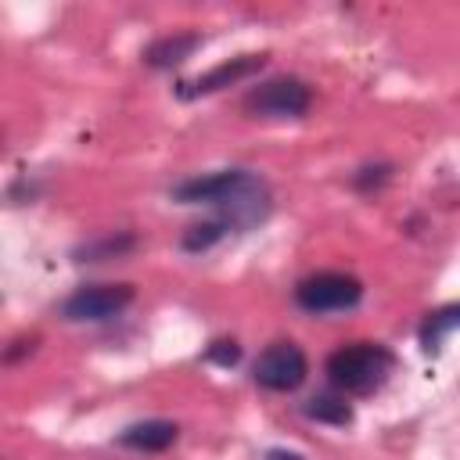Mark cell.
<instances>
[{
  "label": "cell",
  "mask_w": 460,
  "mask_h": 460,
  "mask_svg": "<svg viewBox=\"0 0 460 460\" xmlns=\"http://www.w3.org/2000/svg\"><path fill=\"white\" fill-rule=\"evenodd\" d=\"M172 198L183 205H201V201L212 205L219 212L216 219H223L226 230H252L273 208V194L266 180L252 169H223L208 176H190L172 187Z\"/></svg>",
  "instance_id": "6da1fadb"
},
{
  "label": "cell",
  "mask_w": 460,
  "mask_h": 460,
  "mask_svg": "<svg viewBox=\"0 0 460 460\" xmlns=\"http://www.w3.org/2000/svg\"><path fill=\"white\" fill-rule=\"evenodd\" d=\"M395 367V356L381 341H352L327 356V377L345 395H370L377 392Z\"/></svg>",
  "instance_id": "7a4b0ae2"
},
{
  "label": "cell",
  "mask_w": 460,
  "mask_h": 460,
  "mask_svg": "<svg viewBox=\"0 0 460 460\" xmlns=\"http://www.w3.org/2000/svg\"><path fill=\"white\" fill-rule=\"evenodd\" d=\"M359 298H363V284L352 273H313L295 288V302L305 313H341L359 305Z\"/></svg>",
  "instance_id": "3957f363"
},
{
  "label": "cell",
  "mask_w": 460,
  "mask_h": 460,
  "mask_svg": "<svg viewBox=\"0 0 460 460\" xmlns=\"http://www.w3.org/2000/svg\"><path fill=\"white\" fill-rule=\"evenodd\" d=\"M133 302L129 284H83L61 302V316L72 323H97L119 316Z\"/></svg>",
  "instance_id": "277c9868"
},
{
  "label": "cell",
  "mask_w": 460,
  "mask_h": 460,
  "mask_svg": "<svg viewBox=\"0 0 460 460\" xmlns=\"http://www.w3.org/2000/svg\"><path fill=\"white\" fill-rule=\"evenodd\" d=\"M309 86L295 75H280V79H266L259 83L248 97H244V108L252 115H266V119H298L309 111Z\"/></svg>",
  "instance_id": "5b68a950"
},
{
  "label": "cell",
  "mask_w": 460,
  "mask_h": 460,
  "mask_svg": "<svg viewBox=\"0 0 460 460\" xmlns=\"http://www.w3.org/2000/svg\"><path fill=\"white\" fill-rule=\"evenodd\" d=\"M305 374H309V363L295 341H273L270 349L259 352V359L252 367L255 385H262L270 392H295L305 381Z\"/></svg>",
  "instance_id": "8992f818"
},
{
  "label": "cell",
  "mask_w": 460,
  "mask_h": 460,
  "mask_svg": "<svg viewBox=\"0 0 460 460\" xmlns=\"http://www.w3.org/2000/svg\"><path fill=\"white\" fill-rule=\"evenodd\" d=\"M262 65H266V54H241V58H230V61L216 65L212 72H205V75H198V79L180 83V86H176V93H180L183 101H194V97L216 93V90H223V86H234V83H241V79L255 75Z\"/></svg>",
  "instance_id": "52a82bcc"
},
{
  "label": "cell",
  "mask_w": 460,
  "mask_h": 460,
  "mask_svg": "<svg viewBox=\"0 0 460 460\" xmlns=\"http://www.w3.org/2000/svg\"><path fill=\"white\" fill-rule=\"evenodd\" d=\"M176 435H180V428L172 420H137L119 431V446L137 449V453H162L176 442Z\"/></svg>",
  "instance_id": "ba28073f"
},
{
  "label": "cell",
  "mask_w": 460,
  "mask_h": 460,
  "mask_svg": "<svg viewBox=\"0 0 460 460\" xmlns=\"http://www.w3.org/2000/svg\"><path fill=\"white\" fill-rule=\"evenodd\" d=\"M198 47H201V36H198V32H172V36L155 40V43L144 50V61H147L151 68H172V65H183Z\"/></svg>",
  "instance_id": "9c48e42d"
},
{
  "label": "cell",
  "mask_w": 460,
  "mask_h": 460,
  "mask_svg": "<svg viewBox=\"0 0 460 460\" xmlns=\"http://www.w3.org/2000/svg\"><path fill=\"white\" fill-rule=\"evenodd\" d=\"M456 327H460V302L428 313V320L420 323V345H424V352H438L442 338H446L449 331H456Z\"/></svg>",
  "instance_id": "30bf717a"
},
{
  "label": "cell",
  "mask_w": 460,
  "mask_h": 460,
  "mask_svg": "<svg viewBox=\"0 0 460 460\" xmlns=\"http://www.w3.org/2000/svg\"><path fill=\"white\" fill-rule=\"evenodd\" d=\"M302 413L320 424H349L352 420V406L345 402V395H313L302 402Z\"/></svg>",
  "instance_id": "8fae6325"
},
{
  "label": "cell",
  "mask_w": 460,
  "mask_h": 460,
  "mask_svg": "<svg viewBox=\"0 0 460 460\" xmlns=\"http://www.w3.org/2000/svg\"><path fill=\"white\" fill-rule=\"evenodd\" d=\"M133 244H137L133 234H108V237H97V241L83 244L75 255H79V262H101V259H111V255L129 252Z\"/></svg>",
  "instance_id": "7c38bea8"
},
{
  "label": "cell",
  "mask_w": 460,
  "mask_h": 460,
  "mask_svg": "<svg viewBox=\"0 0 460 460\" xmlns=\"http://www.w3.org/2000/svg\"><path fill=\"white\" fill-rule=\"evenodd\" d=\"M223 234H226V223H223V219L194 223V226L183 234V248H187V252H205V248H212V244H216Z\"/></svg>",
  "instance_id": "4fadbf2b"
},
{
  "label": "cell",
  "mask_w": 460,
  "mask_h": 460,
  "mask_svg": "<svg viewBox=\"0 0 460 460\" xmlns=\"http://www.w3.org/2000/svg\"><path fill=\"white\" fill-rule=\"evenodd\" d=\"M205 359H212V363H219V367H234V363L241 359V345H237V341L219 338V341H212V345H208Z\"/></svg>",
  "instance_id": "5bb4252c"
},
{
  "label": "cell",
  "mask_w": 460,
  "mask_h": 460,
  "mask_svg": "<svg viewBox=\"0 0 460 460\" xmlns=\"http://www.w3.org/2000/svg\"><path fill=\"white\" fill-rule=\"evenodd\" d=\"M388 172H392L388 165H374V169L367 165V169H359L356 187H359V190H370V183H374V187H377V183H385V180H388Z\"/></svg>",
  "instance_id": "9a60e30c"
},
{
  "label": "cell",
  "mask_w": 460,
  "mask_h": 460,
  "mask_svg": "<svg viewBox=\"0 0 460 460\" xmlns=\"http://www.w3.org/2000/svg\"><path fill=\"white\" fill-rule=\"evenodd\" d=\"M266 460H302V456L298 453H288V449H270Z\"/></svg>",
  "instance_id": "2e32d148"
}]
</instances>
